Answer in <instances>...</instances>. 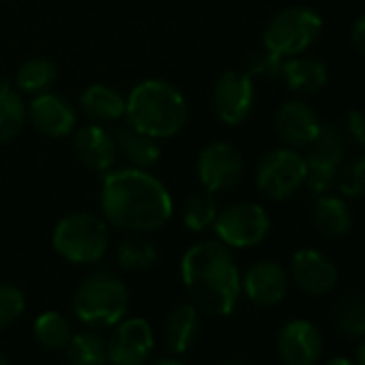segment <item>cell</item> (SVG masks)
<instances>
[{"mask_svg": "<svg viewBox=\"0 0 365 365\" xmlns=\"http://www.w3.org/2000/svg\"><path fill=\"white\" fill-rule=\"evenodd\" d=\"M217 217V200L215 194L209 190L192 194L185 205H182V224L192 232H202L209 226H213Z\"/></svg>", "mask_w": 365, "mask_h": 365, "instance_id": "27", "label": "cell"}, {"mask_svg": "<svg viewBox=\"0 0 365 365\" xmlns=\"http://www.w3.org/2000/svg\"><path fill=\"white\" fill-rule=\"evenodd\" d=\"M157 258H159L157 247L140 237L125 239L116 247V262L125 271H148L155 267Z\"/></svg>", "mask_w": 365, "mask_h": 365, "instance_id": "28", "label": "cell"}, {"mask_svg": "<svg viewBox=\"0 0 365 365\" xmlns=\"http://www.w3.org/2000/svg\"><path fill=\"white\" fill-rule=\"evenodd\" d=\"M35 339L50 350H63L71 341V324L58 312H43L35 320Z\"/></svg>", "mask_w": 365, "mask_h": 365, "instance_id": "29", "label": "cell"}, {"mask_svg": "<svg viewBox=\"0 0 365 365\" xmlns=\"http://www.w3.org/2000/svg\"><path fill=\"white\" fill-rule=\"evenodd\" d=\"M290 277L294 286L309 297L329 294L339 279L337 267L318 250H299L290 260Z\"/></svg>", "mask_w": 365, "mask_h": 365, "instance_id": "12", "label": "cell"}, {"mask_svg": "<svg viewBox=\"0 0 365 365\" xmlns=\"http://www.w3.org/2000/svg\"><path fill=\"white\" fill-rule=\"evenodd\" d=\"M110 235L101 217L93 213L65 215L52 235V245L65 260L73 264L99 262L108 252Z\"/></svg>", "mask_w": 365, "mask_h": 365, "instance_id": "5", "label": "cell"}, {"mask_svg": "<svg viewBox=\"0 0 365 365\" xmlns=\"http://www.w3.org/2000/svg\"><path fill=\"white\" fill-rule=\"evenodd\" d=\"M327 365H356V363L350 361V359H346V356H335V359H331Z\"/></svg>", "mask_w": 365, "mask_h": 365, "instance_id": "37", "label": "cell"}, {"mask_svg": "<svg viewBox=\"0 0 365 365\" xmlns=\"http://www.w3.org/2000/svg\"><path fill=\"white\" fill-rule=\"evenodd\" d=\"M282 63L284 58L271 50H260V52H254L247 56L245 61V73L254 80V78H260V80H277L282 76Z\"/></svg>", "mask_w": 365, "mask_h": 365, "instance_id": "33", "label": "cell"}, {"mask_svg": "<svg viewBox=\"0 0 365 365\" xmlns=\"http://www.w3.org/2000/svg\"><path fill=\"white\" fill-rule=\"evenodd\" d=\"M322 20L307 7H288L279 11L264 29V48L282 58L299 56L320 37Z\"/></svg>", "mask_w": 365, "mask_h": 365, "instance_id": "6", "label": "cell"}, {"mask_svg": "<svg viewBox=\"0 0 365 365\" xmlns=\"http://www.w3.org/2000/svg\"><path fill=\"white\" fill-rule=\"evenodd\" d=\"M337 187L348 198H365V153L348 161L337 172Z\"/></svg>", "mask_w": 365, "mask_h": 365, "instance_id": "31", "label": "cell"}, {"mask_svg": "<svg viewBox=\"0 0 365 365\" xmlns=\"http://www.w3.org/2000/svg\"><path fill=\"white\" fill-rule=\"evenodd\" d=\"M211 101H213L215 116L222 123L237 127L245 123L254 110V101H256L254 80L245 71H226L217 78Z\"/></svg>", "mask_w": 365, "mask_h": 365, "instance_id": "9", "label": "cell"}, {"mask_svg": "<svg viewBox=\"0 0 365 365\" xmlns=\"http://www.w3.org/2000/svg\"><path fill=\"white\" fill-rule=\"evenodd\" d=\"M80 108L91 123H97V125L116 123L125 116L127 97H123L114 86L93 84L82 93Z\"/></svg>", "mask_w": 365, "mask_h": 365, "instance_id": "22", "label": "cell"}, {"mask_svg": "<svg viewBox=\"0 0 365 365\" xmlns=\"http://www.w3.org/2000/svg\"><path fill=\"white\" fill-rule=\"evenodd\" d=\"M217 239L228 247H254L262 243L271 230V220L260 205L237 202L217 213L213 222Z\"/></svg>", "mask_w": 365, "mask_h": 365, "instance_id": "8", "label": "cell"}, {"mask_svg": "<svg viewBox=\"0 0 365 365\" xmlns=\"http://www.w3.org/2000/svg\"><path fill=\"white\" fill-rule=\"evenodd\" d=\"M286 86L292 93H303V95H314L322 91L329 82V71L327 65L314 56H290L288 61L282 63V76H279Z\"/></svg>", "mask_w": 365, "mask_h": 365, "instance_id": "21", "label": "cell"}, {"mask_svg": "<svg viewBox=\"0 0 365 365\" xmlns=\"http://www.w3.org/2000/svg\"><path fill=\"white\" fill-rule=\"evenodd\" d=\"M180 275L198 309L211 316H228L241 297V273L228 245L202 241L180 260Z\"/></svg>", "mask_w": 365, "mask_h": 365, "instance_id": "2", "label": "cell"}, {"mask_svg": "<svg viewBox=\"0 0 365 365\" xmlns=\"http://www.w3.org/2000/svg\"><path fill=\"white\" fill-rule=\"evenodd\" d=\"M196 172L205 190L213 194L228 192L239 185L243 176V157L228 142H211L200 150Z\"/></svg>", "mask_w": 365, "mask_h": 365, "instance_id": "10", "label": "cell"}, {"mask_svg": "<svg viewBox=\"0 0 365 365\" xmlns=\"http://www.w3.org/2000/svg\"><path fill=\"white\" fill-rule=\"evenodd\" d=\"M220 365H241L239 361H226V363H220Z\"/></svg>", "mask_w": 365, "mask_h": 365, "instance_id": "40", "label": "cell"}, {"mask_svg": "<svg viewBox=\"0 0 365 365\" xmlns=\"http://www.w3.org/2000/svg\"><path fill=\"white\" fill-rule=\"evenodd\" d=\"M0 365H9V361H7V356L0 352Z\"/></svg>", "mask_w": 365, "mask_h": 365, "instance_id": "39", "label": "cell"}, {"mask_svg": "<svg viewBox=\"0 0 365 365\" xmlns=\"http://www.w3.org/2000/svg\"><path fill=\"white\" fill-rule=\"evenodd\" d=\"M58 78V69L48 58H31L24 65H20L16 73V86L24 95H43L48 93Z\"/></svg>", "mask_w": 365, "mask_h": 365, "instance_id": "24", "label": "cell"}, {"mask_svg": "<svg viewBox=\"0 0 365 365\" xmlns=\"http://www.w3.org/2000/svg\"><path fill=\"white\" fill-rule=\"evenodd\" d=\"M26 106L20 91L9 84H0V144L14 140L26 123Z\"/></svg>", "mask_w": 365, "mask_h": 365, "instance_id": "25", "label": "cell"}, {"mask_svg": "<svg viewBox=\"0 0 365 365\" xmlns=\"http://www.w3.org/2000/svg\"><path fill=\"white\" fill-rule=\"evenodd\" d=\"M108 344V361L112 365H144L153 352V329L144 318H127L114 324Z\"/></svg>", "mask_w": 365, "mask_h": 365, "instance_id": "11", "label": "cell"}, {"mask_svg": "<svg viewBox=\"0 0 365 365\" xmlns=\"http://www.w3.org/2000/svg\"><path fill=\"white\" fill-rule=\"evenodd\" d=\"M346 135L356 146L365 148V112L363 110H350L346 116Z\"/></svg>", "mask_w": 365, "mask_h": 365, "instance_id": "34", "label": "cell"}, {"mask_svg": "<svg viewBox=\"0 0 365 365\" xmlns=\"http://www.w3.org/2000/svg\"><path fill=\"white\" fill-rule=\"evenodd\" d=\"M320 125L322 123L314 112V108L299 99H290L282 103L275 114V131L279 140L290 148L307 146L316 138Z\"/></svg>", "mask_w": 365, "mask_h": 365, "instance_id": "17", "label": "cell"}, {"mask_svg": "<svg viewBox=\"0 0 365 365\" xmlns=\"http://www.w3.org/2000/svg\"><path fill=\"white\" fill-rule=\"evenodd\" d=\"M350 41H352L354 50L365 56V14L352 24V29H350Z\"/></svg>", "mask_w": 365, "mask_h": 365, "instance_id": "35", "label": "cell"}, {"mask_svg": "<svg viewBox=\"0 0 365 365\" xmlns=\"http://www.w3.org/2000/svg\"><path fill=\"white\" fill-rule=\"evenodd\" d=\"M275 346L284 365H316L322 356V335L316 324L303 318L286 322Z\"/></svg>", "mask_w": 365, "mask_h": 365, "instance_id": "13", "label": "cell"}, {"mask_svg": "<svg viewBox=\"0 0 365 365\" xmlns=\"http://www.w3.org/2000/svg\"><path fill=\"white\" fill-rule=\"evenodd\" d=\"M354 363L356 365H365V335H363V339L359 341V346H356V354H354Z\"/></svg>", "mask_w": 365, "mask_h": 365, "instance_id": "36", "label": "cell"}, {"mask_svg": "<svg viewBox=\"0 0 365 365\" xmlns=\"http://www.w3.org/2000/svg\"><path fill=\"white\" fill-rule=\"evenodd\" d=\"M290 279L282 264L273 260H260L252 264L241 279V290H245L247 299L260 307H271L284 301L288 294Z\"/></svg>", "mask_w": 365, "mask_h": 365, "instance_id": "16", "label": "cell"}, {"mask_svg": "<svg viewBox=\"0 0 365 365\" xmlns=\"http://www.w3.org/2000/svg\"><path fill=\"white\" fill-rule=\"evenodd\" d=\"M153 365H185V363H180V361H172V359H161Z\"/></svg>", "mask_w": 365, "mask_h": 365, "instance_id": "38", "label": "cell"}, {"mask_svg": "<svg viewBox=\"0 0 365 365\" xmlns=\"http://www.w3.org/2000/svg\"><path fill=\"white\" fill-rule=\"evenodd\" d=\"M67 359L71 365H106L108 344L97 331H82L71 335L67 344Z\"/></svg>", "mask_w": 365, "mask_h": 365, "instance_id": "26", "label": "cell"}, {"mask_svg": "<svg viewBox=\"0 0 365 365\" xmlns=\"http://www.w3.org/2000/svg\"><path fill=\"white\" fill-rule=\"evenodd\" d=\"M335 327L346 337L365 335V301L356 294L344 297L335 305Z\"/></svg>", "mask_w": 365, "mask_h": 365, "instance_id": "30", "label": "cell"}, {"mask_svg": "<svg viewBox=\"0 0 365 365\" xmlns=\"http://www.w3.org/2000/svg\"><path fill=\"white\" fill-rule=\"evenodd\" d=\"M112 135H114L118 155L131 168L148 170V168H153L161 159V146L157 144V140L146 135V133H142V131H138L129 123L118 125L112 131Z\"/></svg>", "mask_w": 365, "mask_h": 365, "instance_id": "20", "label": "cell"}, {"mask_svg": "<svg viewBox=\"0 0 365 365\" xmlns=\"http://www.w3.org/2000/svg\"><path fill=\"white\" fill-rule=\"evenodd\" d=\"M200 331H202L200 312L192 303H180L172 307L165 314L163 327H161V335H163L168 350L176 354L187 352L200 337Z\"/></svg>", "mask_w": 365, "mask_h": 365, "instance_id": "19", "label": "cell"}, {"mask_svg": "<svg viewBox=\"0 0 365 365\" xmlns=\"http://www.w3.org/2000/svg\"><path fill=\"white\" fill-rule=\"evenodd\" d=\"M125 118L138 131L163 140L187 125L190 108L176 86L165 80H144L127 97Z\"/></svg>", "mask_w": 365, "mask_h": 365, "instance_id": "3", "label": "cell"}, {"mask_svg": "<svg viewBox=\"0 0 365 365\" xmlns=\"http://www.w3.org/2000/svg\"><path fill=\"white\" fill-rule=\"evenodd\" d=\"M26 114L33 127L46 138H67L71 135L78 123L73 106L65 97L50 91L33 97L31 106L26 108Z\"/></svg>", "mask_w": 365, "mask_h": 365, "instance_id": "14", "label": "cell"}, {"mask_svg": "<svg viewBox=\"0 0 365 365\" xmlns=\"http://www.w3.org/2000/svg\"><path fill=\"white\" fill-rule=\"evenodd\" d=\"M129 307V290L123 279L108 271L88 275L73 294L76 318L91 329L118 324Z\"/></svg>", "mask_w": 365, "mask_h": 365, "instance_id": "4", "label": "cell"}, {"mask_svg": "<svg viewBox=\"0 0 365 365\" xmlns=\"http://www.w3.org/2000/svg\"><path fill=\"white\" fill-rule=\"evenodd\" d=\"M99 207L108 224L127 232H155L172 217V198L165 185L140 168L108 172L101 182Z\"/></svg>", "mask_w": 365, "mask_h": 365, "instance_id": "1", "label": "cell"}, {"mask_svg": "<svg viewBox=\"0 0 365 365\" xmlns=\"http://www.w3.org/2000/svg\"><path fill=\"white\" fill-rule=\"evenodd\" d=\"M346 146H348V135L344 127L333 123L320 125L316 138L307 144V155H305L307 170L337 174V168L346 157Z\"/></svg>", "mask_w": 365, "mask_h": 365, "instance_id": "18", "label": "cell"}, {"mask_svg": "<svg viewBox=\"0 0 365 365\" xmlns=\"http://www.w3.org/2000/svg\"><path fill=\"white\" fill-rule=\"evenodd\" d=\"M26 307V299L24 292L7 282H0V331L11 327Z\"/></svg>", "mask_w": 365, "mask_h": 365, "instance_id": "32", "label": "cell"}, {"mask_svg": "<svg viewBox=\"0 0 365 365\" xmlns=\"http://www.w3.org/2000/svg\"><path fill=\"white\" fill-rule=\"evenodd\" d=\"M307 178V161L290 146L273 148L262 155L256 168V185L262 196L282 202L292 198Z\"/></svg>", "mask_w": 365, "mask_h": 365, "instance_id": "7", "label": "cell"}, {"mask_svg": "<svg viewBox=\"0 0 365 365\" xmlns=\"http://www.w3.org/2000/svg\"><path fill=\"white\" fill-rule=\"evenodd\" d=\"M312 222L316 230L329 239H339L352 228V215L348 205L337 196H316L312 205Z\"/></svg>", "mask_w": 365, "mask_h": 365, "instance_id": "23", "label": "cell"}, {"mask_svg": "<svg viewBox=\"0 0 365 365\" xmlns=\"http://www.w3.org/2000/svg\"><path fill=\"white\" fill-rule=\"evenodd\" d=\"M71 148L78 161L95 172H110L118 159L112 131H108L103 125H97V123L76 129Z\"/></svg>", "mask_w": 365, "mask_h": 365, "instance_id": "15", "label": "cell"}]
</instances>
